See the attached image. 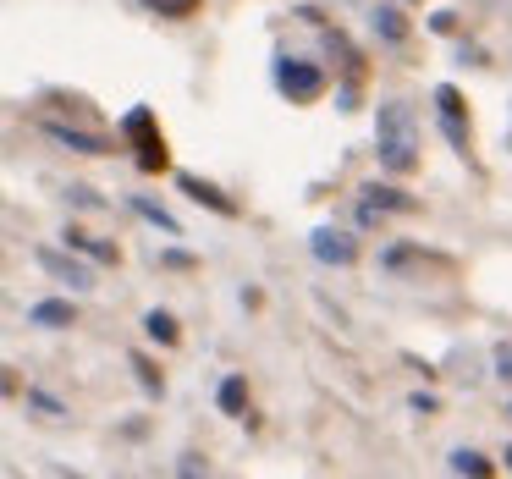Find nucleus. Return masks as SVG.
<instances>
[{
	"instance_id": "obj_23",
	"label": "nucleus",
	"mask_w": 512,
	"mask_h": 479,
	"mask_svg": "<svg viewBox=\"0 0 512 479\" xmlns=\"http://www.w3.org/2000/svg\"><path fill=\"white\" fill-rule=\"evenodd\" d=\"M507 468H512V446H507Z\"/></svg>"
},
{
	"instance_id": "obj_9",
	"label": "nucleus",
	"mask_w": 512,
	"mask_h": 479,
	"mask_svg": "<svg viewBox=\"0 0 512 479\" xmlns=\"http://www.w3.org/2000/svg\"><path fill=\"white\" fill-rule=\"evenodd\" d=\"M386 270H419V276H424V270H452V259L424 254V248H408V243H402V248H391V254H386Z\"/></svg>"
},
{
	"instance_id": "obj_16",
	"label": "nucleus",
	"mask_w": 512,
	"mask_h": 479,
	"mask_svg": "<svg viewBox=\"0 0 512 479\" xmlns=\"http://www.w3.org/2000/svg\"><path fill=\"white\" fill-rule=\"evenodd\" d=\"M375 28H380V39H391V45H402V39H408V23H402L397 6H380V12H375Z\"/></svg>"
},
{
	"instance_id": "obj_20",
	"label": "nucleus",
	"mask_w": 512,
	"mask_h": 479,
	"mask_svg": "<svg viewBox=\"0 0 512 479\" xmlns=\"http://www.w3.org/2000/svg\"><path fill=\"white\" fill-rule=\"evenodd\" d=\"M28 402H34V408H45V413H61V402L45 397V391H28Z\"/></svg>"
},
{
	"instance_id": "obj_1",
	"label": "nucleus",
	"mask_w": 512,
	"mask_h": 479,
	"mask_svg": "<svg viewBox=\"0 0 512 479\" xmlns=\"http://www.w3.org/2000/svg\"><path fill=\"white\" fill-rule=\"evenodd\" d=\"M375 155L380 171H391V177H408L419 166V116H413V105L386 100L375 111Z\"/></svg>"
},
{
	"instance_id": "obj_21",
	"label": "nucleus",
	"mask_w": 512,
	"mask_h": 479,
	"mask_svg": "<svg viewBox=\"0 0 512 479\" xmlns=\"http://www.w3.org/2000/svg\"><path fill=\"white\" fill-rule=\"evenodd\" d=\"M160 265H166V270H193V259L188 254H160Z\"/></svg>"
},
{
	"instance_id": "obj_3",
	"label": "nucleus",
	"mask_w": 512,
	"mask_h": 479,
	"mask_svg": "<svg viewBox=\"0 0 512 479\" xmlns=\"http://www.w3.org/2000/svg\"><path fill=\"white\" fill-rule=\"evenodd\" d=\"M122 133L133 138V149H138V166H144V171H160V166L171 160V155H166V138L155 133V116H149L144 105L122 116Z\"/></svg>"
},
{
	"instance_id": "obj_8",
	"label": "nucleus",
	"mask_w": 512,
	"mask_h": 479,
	"mask_svg": "<svg viewBox=\"0 0 512 479\" xmlns=\"http://www.w3.org/2000/svg\"><path fill=\"white\" fill-rule=\"evenodd\" d=\"M177 188L188 193L193 204H210V210H221V215H237V204L226 199L221 188H215V182H204V177H193V171H177Z\"/></svg>"
},
{
	"instance_id": "obj_14",
	"label": "nucleus",
	"mask_w": 512,
	"mask_h": 479,
	"mask_svg": "<svg viewBox=\"0 0 512 479\" xmlns=\"http://www.w3.org/2000/svg\"><path fill=\"white\" fill-rule=\"evenodd\" d=\"M144 331H149V342H160V347H171V342H177V320H171V314L166 309H149L144 314Z\"/></svg>"
},
{
	"instance_id": "obj_4",
	"label": "nucleus",
	"mask_w": 512,
	"mask_h": 479,
	"mask_svg": "<svg viewBox=\"0 0 512 479\" xmlns=\"http://www.w3.org/2000/svg\"><path fill=\"white\" fill-rule=\"evenodd\" d=\"M34 265L45 270V276L67 281L72 292H89L94 287V270L83 265V259H72V248H67V254H61V248H34Z\"/></svg>"
},
{
	"instance_id": "obj_19",
	"label": "nucleus",
	"mask_w": 512,
	"mask_h": 479,
	"mask_svg": "<svg viewBox=\"0 0 512 479\" xmlns=\"http://www.w3.org/2000/svg\"><path fill=\"white\" fill-rule=\"evenodd\" d=\"M149 12H160V17H193L204 6V0H144Z\"/></svg>"
},
{
	"instance_id": "obj_5",
	"label": "nucleus",
	"mask_w": 512,
	"mask_h": 479,
	"mask_svg": "<svg viewBox=\"0 0 512 479\" xmlns=\"http://www.w3.org/2000/svg\"><path fill=\"white\" fill-rule=\"evenodd\" d=\"M435 105H441V133L452 138L457 155H468V116H463V94H457L452 83H441V89H435Z\"/></svg>"
},
{
	"instance_id": "obj_13",
	"label": "nucleus",
	"mask_w": 512,
	"mask_h": 479,
	"mask_svg": "<svg viewBox=\"0 0 512 479\" xmlns=\"http://www.w3.org/2000/svg\"><path fill=\"white\" fill-rule=\"evenodd\" d=\"M215 402H221V413H243L248 408V380L243 375H226L221 391H215Z\"/></svg>"
},
{
	"instance_id": "obj_17",
	"label": "nucleus",
	"mask_w": 512,
	"mask_h": 479,
	"mask_svg": "<svg viewBox=\"0 0 512 479\" xmlns=\"http://www.w3.org/2000/svg\"><path fill=\"white\" fill-rule=\"evenodd\" d=\"M446 463H452V474H474V479H485V474H490V457L468 452V446H457V452L446 457Z\"/></svg>"
},
{
	"instance_id": "obj_15",
	"label": "nucleus",
	"mask_w": 512,
	"mask_h": 479,
	"mask_svg": "<svg viewBox=\"0 0 512 479\" xmlns=\"http://www.w3.org/2000/svg\"><path fill=\"white\" fill-rule=\"evenodd\" d=\"M133 210H138V215H144V221H155V226H160V232H166V237H182V226H177V215H171V210H160V204H155V199H144V193H138V199H133Z\"/></svg>"
},
{
	"instance_id": "obj_10",
	"label": "nucleus",
	"mask_w": 512,
	"mask_h": 479,
	"mask_svg": "<svg viewBox=\"0 0 512 479\" xmlns=\"http://www.w3.org/2000/svg\"><path fill=\"white\" fill-rule=\"evenodd\" d=\"M375 210H397V215H413L419 204L408 199V193H397V188H364V221H375Z\"/></svg>"
},
{
	"instance_id": "obj_2",
	"label": "nucleus",
	"mask_w": 512,
	"mask_h": 479,
	"mask_svg": "<svg viewBox=\"0 0 512 479\" xmlns=\"http://www.w3.org/2000/svg\"><path fill=\"white\" fill-rule=\"evenodd\" d=\"M276 89L287 94L292 105H314L325 94V72L314 67V61H292V56H281L276 61Z\"/></svg>"
},
{
	"instance_id": "obj_12",
	"label": "nucleus",
	"mask_w": 512,
	"mask_h": 479,
	"mask_svg": "<svg viewBox=\"0 0 512 479\" xmlns=\"http://www.w3.org/2000/svg\"><path fill=\"white\" fill-rule=\"evenodd\" d=\"M67 248H78V254H89V259H100V265H116V243H100V237H89V232H67Z\"/></svg>"
},
{
	"instance_id": "obj_6",
	"label": "nucleus",
	"mask_w": 512,
	"mask_h": 479,
	"mask_svg": "<svg viewBox=\"0 0 512 479\" xmlns=\"http://www.w3.org/2000/svg\"><path fill=\"white\" fill-rule=\"evenodd\" d=\"M309 248H314V259H325V265H353L358 259V243L347 232H336V226H320V232L309 237Z\"/></svg>"
},
{
	"instance_id": "obj_18",
	"label": "nucleus",
	"mask_w": 512,
	"mask_h": 479,
	"mask_svg": "<svg viewBox=\"0 0 512 479\" xmlns=\"http://www.w3.org/2000/svg\"><path fill=\"white\" fill-rule=\"evenodd\" d=\"M133 369H138V386H144V391H155V397H160V391H166V375H160V369L149 364L144 353H133Z\"/></svg>"
},
{
	"instance_id": "obj_7",
	"label": "nucleus",
	"mask_w": 512,
	"mask_h": 479,
	"mask_svg": "<svg viewBox=\"0 0 512 479\" xmlns=\"http://www.w3.org/2000/svg\"><path fill=\"white\" fill-rule=\"evenodd\" d=\"M45 133L56 138V144L78 149V155H111V149H116L105 133H83V127H67V122H45Z\"/></svg>"
},
{
	"instance_id": "obj_22",
	"label": "nucleus",
	"mask_w": 512,
	"mask_h": 479,
	"mask_svg": "<svg viewBox=\"0 0 512 479\" xmlns=\"http://www.w3.org/2000/svg\"><path fill=\"white\" fill-rule=\"evenodd\" d=\"M501 375L512 380V347H501Z\"/></svg>"
},
{
	"instance_id": "obj_11",
	"label": "nucleus",
	"mask_w": 512,
	"mask_h": 479,
	"mask_svg": "<svg viewBox=\"0 0 512 479\" xmlns=\"http://www.w3.org/2000/svg\"><path fill=\"white\" fill-rule=\"evenodd\" d=\"M72 320H78V309H72L67 298H45V303L28 309V325H45V331H61V325H72Z\"/></svg>"
}]
</instances>
